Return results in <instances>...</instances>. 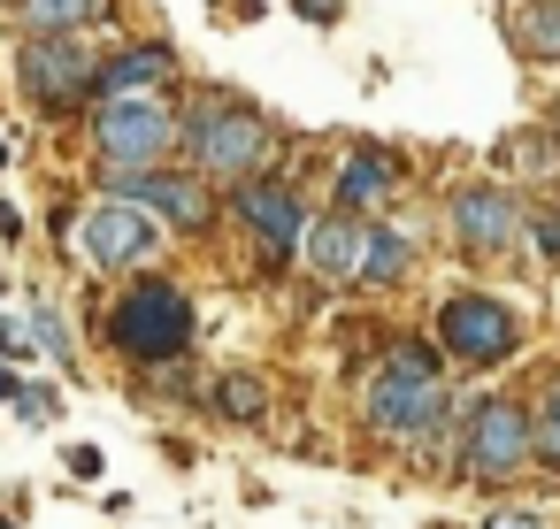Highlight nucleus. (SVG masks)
Segmentation results:
<instances>
[{"instance_id":"obj_1","label":"nucleus","mask_w":560,"mask_h":529,"mask_svg":"<svg viewBox=\"0 0 560 529\" xmlns=\"http://www.w3.org/2000/svg\"><path fill=\"white\" fill-rule=\"evenodd\" d=\"M361 414H369V430L384 445H407V452L415 445H438V437H460L453 399H445V368L415 338H392L384 345V361H376V376L361 391Z\"/></svg>"},{"instance_id":"obj_2","label":"nucleus","mask_w":560,"mask_h":529,"mask_svg":"<svg viewBox=\"0 0 560 529\" xmlns=\"http://www.w3.org/2000/svg\"><path fill=\"white\" fill-rule=\"evenodd\" d=\"M101 330H108V345H116L131 368H185V353H192V338H200V315H192V292H185V284L139 269V277L108 299Z\"/></svg>"},{"instance_id":"obj_3","label":"nucleus","mask_w":560,"mask_h":529,"mask_svg":"<svg viewBox=\"0 0 560 529\" xmlns=\"http://www.w3.org/2000/svg\"><path fill=\"white\" fill-rule=\"evenodd\" d=\"M177 154H185V169H200L215 192H231V185H246V177H269V162H277V131H269L254 108L208 93V101L185 108V139H177Z\"/></svg>"},{"instance_id":"obj_4","label":"nucleus","mask_w":560,"mask_h":529,"mask_svg":"<svg viewBox=\"0 0 560 529\" xmlns=\"http://www.w3.org/2000/svg\"><path fill=\"white\" fill-rule=\"evenodd\" d=\"M537 460V414L522 407V399H476L468 414H460V475L468 483H514L522 468Z\"/></svg>"},{"instance_id":"obj_5","label":"nucleus","mask_w":560,"mask_h":529,"mask_svg":"<svg viewBox=\"0 0 560 529\" xmlns=\"http://www.w3.org/2000/svg\"><path fill=\"white\" fill-rule=\"evenodd\" d=\"M177 139H185V116L162 108L154 93L93 108V154H101V169H162L177 154Z\"/></svg>"},{"instance_id":"obj_6","label":"nucleus","mask_w":560,"mask_h":529,"mask_svg":"<svg viewBox=\"0 0 560 529\" xmlns=\"http://www.w3.org/2000/svg\"><path fill=\"white\" fill-rule=\"evenodd\" d=\"M93 78H101V55L85 47V32H70V39H24L16 47V93L39 116L93 108Z\"/></svg>"},{"instance_id":"obj_7","label":"nucleus","mask_w":560,"mask_h":529,"mask_svg":"<svg viewBox=\"0 0 560 529\" xmlns=\"http://www.w3.org/2000/svg\"><path fill=\"white\" fill-rule=\"evenodd\" d=\"M101 192H116V200H139L162 231H177V238H200L208 223H215V185L200 177V169H101Z\"/></svg>"},{"instance_id":"obj_8","label":"nucleus","mask_w":560,"mask_h":529,"mask_svg":"<svg viewBox=\"0 0 560 529\" xmlns=\"http://www.w3.org/2000/svg\"><path fill=\"white\" fill-rule=\"evenodd\" d=\"M438 353L460 361V368H499L522 353V315L491 292H453L438 307Z\"/></svg>"},{"instance_id":"obj_9","label":"nucleus","mask_w":560,"mask_h":529,"mask_svg":"<svg viewBox=\"0 0 560 529\" xmlns=\"http://www.w3.org/2000/svg\"><path fill=\"white\" fill-rule=\"evenodd\" d=\"M223 208L254 231V246H261V261H269V269H292V254H307L315 215H307V200H300L284 177H246V185H231V200H223Z\"/></svg>"},{"instance_id":"obj_10","label":"nucleus","mask_w":560,"mask_h":529,"mask_svg":"<svg viewBox=\"0 0 560 529\" xmlns=\"http://www.w3.org/2000/svg\"><path fill=\"white\" fill-rule=\"evenodd\" d=\"M78 261H93V269H147L154 254H162V223L139 208V200H116V192H101L85 215H78Z\"/></svg>"},{"instance_id":"obj_11","label":"nucleus","mask_w":560,"mask_h":529,"mask_svg":"<svg viewBox=\"0 0 560 529\" xmlns=\"http://www.w3.org/2000/svg\"><path fill=\"white\" fill-rule=\"evenodd\" d=\"M445 223L468 254H514L529 238V200L514 185H460L445 200Z\"/></svg>"},{"instance_id":"obj_12","label":"nucleus","mask_w":560,"mask_h":529,"mask_svg":"<svg viewBox=\"0 0 560 529\" xmlns=\"http://www.w3.org/2000/svg\"><path fill=\"white\" fill-rule=\"evenodd\" d=\"M162 78H177V55H170V39H131V47L101 55V78H93V108H101V101H131V93H154Z\"/></svg>"},{"instance_id":"obj_13","label":"nucleus","mask_w":560,"mask_h":529,"mask_svg":"<svg viewBox=\"0 0 560 529\" xmlns=\"http://www.w3.org/2000/svg\"><path fill=\"white\" fill-rule=\"evenodd\" d=\"M307 269L330 277V284H361V269H369V223H361L353 208L323 215V223L307 231Z\"/></svg>"},{"instance_id":"obj_14","label":"nucleus","mask_w":560,"mask_h":529,"mask_svg":"<svg viewBox=\"0 0 560 529\" xmlns=\"http://www.w3.org/2000/svg\"><path fill=\"white\" fill-rule=\"evenodd\" d=\"M392 192H399V154H384V146H353V154L338 162V185H330L338 208L369 215V208H384Z\"/></svg>"},{"instance_id":"obj_15","label":"nucleus","mask_w":560,"mask_h":529,"mask_svg":"<svg viewBox=\"0 0 560 529\" xmlns=\"http://www.w3.org/2000/svg\"><path fill=\"white\" fill-rule=\"evenodd\" d=\"M9 16L24 39H70V32H93L116 16V0H9Z\"/></svg>"},{"instance_id":"obj_16","label":"nucleus","mask_w":560,"mask_h":529,"mask_svg":"<svg viewBox=\"0 0 560 529\" xmlns=\"http://www.w3.org/2000/svg\"><path fill=\"white\" fill-rule=\"evenodd\" d=\"M506 39H514V55H522V62L560 70V0H514Z\"/></svg>"},{"instance_id":"obj_17","label":"nucleus","mask_w":560,"mask_h":529,"mask_svg":"<svg viewBox=\"0 0 560 529\" xmlns=\"http://www.w3.org/2000/svg\"><path fill=\"white\" fill-rule=\"evenodd\" d=\"M407 277H415V238L399 223H369V269H361V284L369 292H392Z\"/></svg>"},{"instance_id":"obj_18","label":"nucleus","mask_w":560,"mask_h":529,"mask_svg":"<svg viewBox=\"0 0 560 529\" xmlns=\"http://www.w3.org/2000/svg\"><path fill=\"white\" fill-rule=\"evenodd\" d=\"M208 407H215V414H231V422H261V414H269V399H261V384H254V376H215Z\"/></svg>"},{"instance_id":"obj_19","label":"nucleus","mask_w":560,"mask_h":529,"mask_svg":"<svg viewBox=\"0 0 560 529\" xmlns=\"http://www.w3.org/2000/svg\"><path fill=\"white\" fill-rule=\"evenodd\" d=\"M506 169H522V177H560V139L552 131H529L514 154H499Z\"/></svg>"},{"instance_id":"obj_20","label":"nucleus","mask_w":560,"mask_h":529,"mask_svg":"<svg viewBox=\"0 0 560 529\" xmlns=\"http://www.w3.org/2000/svg\"><path fill=\"white\" fill-rule=\"evenodd\" d=\"M537 468L560 475V376H552L545 399H537Z\"/></svg>"},{"instance_id":"obj_21","label":"nucleus","mask_w":560,"mask_h":529,"mask_svg":"<svg viewBox=\"0 0 560 529\" xmlns=\"http://www.w3.org/2000/svg\"><path fill=\"white\" fill-rule=\"evenodd\" d=\"M529 254H537L545 269H560V200H537V208H529Z\"/></svg>"},{"instance_id":"obj_22","label":"nucleus","mask_w":560,"mask_h":529,"mask_svg":"<svg viewBox=\"0 0 560 529\" xmlns=\"http://www.w3.org/2000/svg\"><path fill=\"white\" fill-rule=\"evenodd\" d=\"M32 338H39V353H47V361H70V330H62V315H55V307H32Z\"/></svg>"},{"instance_id":"obj_23","label":"nucleus","mask_w":560,"mask_h":529,"mask_svg":"<svg viewBox=\"0 0 560 529\" xmlns=\"http://www.w3.org/2000/svg\"><path fill=\"white\" fill-rule=\"evenodd\" d=\"M16 414H24V422H55V414H62V399H55L47 384H24V391H16Z\"/></svg>"},{"instance_id":"obj_24","label":"nucleus","mask_w":560,"mask_h":529,"mask_svg":"<svg viewBox=\"0 0 560 529\" xmlns=\"http://www.w3.org/2000/svg\"><path fill=\"white\" fill-rule=\"evenodd\" d=\"M292 16H307V24H338V16H346V0H292Z\"/></svg>"},{"instance_id":"obj_25","label":"nucleus","mask_w":560,"mask_h":529,"mask_svg":"<svg viewBox=\"0 0 560 529\" xmlns=\"http://www.w3.org/2000/svg\"><path fill=\"white\" fill-rule=\"evenodd\" d=\"M70 475L93 483V475H101V445H70Z\"/></svg>"},{"instance_id":"obj_26","label":"nucleus","mask_w":560,"mask_h":529,"mask_svg":"<svg viewBox=\"0 0 560 529\" xmlns=\"http://www.w3.org/2000/svg\"><path fill=\"white\" fill-rule=\"evenodd\" d=\"M483 529H545V521L522 514V506H499V514H483Z\"/></svg>"},{"instance_id":"obj_27","label":"nucleus","mask_w":560,"mask_h":529,"mask_svg":"<svg viewBox=\"0 0 560 529\" xmlns=\"http://www.w3.org/2000/svg\"><path fill=\"white\" fill-rule=\"evenodd\" d=\"M16 391H24V384L9 376V361H0V407H16Z\"/></svg>"},{"instance_id":"obj_28","label":"nucleus","mask_w":560,"mask_h":529,"mask_svg":"<svg viewBox=\"0 0 560 529\" xmlns=\"http://www.w3.org/2000/svg\"><path fill=\"white\" fill-rule=\"evenodd\" d=\"M552 139H560V108H552Z\"/></svg>"},{"instance_id":"obj_29","label":"nucleus","mask_w":560,"mask_h":529,"mask_svg":"<svg viewBox=\"0 0 560 529\" xmlns=\"http://www.w3.org/2000/svg\"><path fill=\"white\" fill-rule=\"evenodd\" d=\"M0 162H9V146H0Z\"/></svg>"},{"instance_id":"obj_30","label":"nucleus","mask_w":560,"mask_h":529,"mask_svg":"<svg viewBox=\"0 0 560 529\" xmlns=\"http://www.w3.org/2000/svg\"><path fill=\"white\" fill-rule=\"evenodd\" d=\"M0 529H16V521H0Z\"/></svg>"}]
</instances>
